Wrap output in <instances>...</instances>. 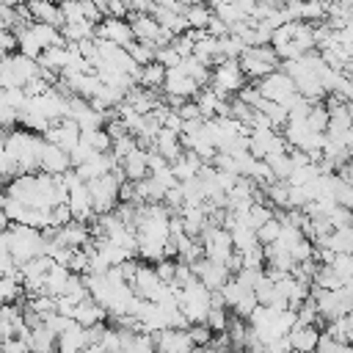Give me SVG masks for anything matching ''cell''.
I'll use <instances>...</instances> for the list:
<instances>
[{"mask_svg": "<svg viewBox=\"0 0 353 353\" xmlns=\"http://www.w3.org/2000/svg\"><path fill=\"white\" fill-rule=\"evenodd\" d=\"M39 165L44 174H52V176H63L66 171H72V157L66 149L55 146V143H47L41 146V157H39Z\"/></svg>", "mask_w": 353, "mask_h": 353, "instance_id": "cell-7", "label": "cell"}, {"mask_svg": "<svg viewBox=\"0 0 353 353\" xmlns=\"http://www.w3.org/2000/svg\"><path fill=\"white\" fill-rule=\"evenodd\" d=\"M193 268V273L199 276V281L207 287V290H223L229 281H232V270L226 268V265H221V262H212V259H201V262H196V265H190Z\"/></svg>", "mask_w": 353, "mask_h": 353, "instance_id": "cell-5", "label": "cell"}, {"mask_svg": "<svg viewBox=\"0 0 353 353\" xmlns=\"http://www.w3.org/2000/svg\"><path fill=\"white\" fill-rule=\"evenodd\" d=\"M163 91L171 94V97H179V99H193L201 91V85L193 77H188L182 72V66H174V69H168V77H165Z\"/></svg>", "mask_w": 353, "mask_h": 353, "instance_id": "cell-8", "label": "cell"}, {"mask_svg": "<svg viewBox=\"0 0 353 353\" xmlns=\"http://www.w3.org/2000/svg\"><path fill=\"white\" fill-rule=\"evenodd\" d=\"M121 168H124L127 179H132V182L146 179V176L152 174V171H149V160H146V149H135L127 160H121Z\"/></svg>", "mask_w": 353, "mask_h": 353, "instance_id": "cell-13", "label": "cell"}, {"mask_svg": "<svg viewBox=\"0 0 353 353\" xmlns=\"http://www.w3.org/2000/svg\"><path fill=\"white\" fill-rule=\"evenodd\" d=\"M165 77H168V69H165L163 63H157V61H154V63H149V66H141L138 85L157 91V88H163V85H165Z\"/></svg>", "mask_w": 353, "mask_h": 353, "instance_id": "cell-14", "label": "cell"}, {"mask_svg": "<svg viewBox=\"0 0 353 353\" xmlns=\"http://www.w3.org/2000/svg\"><path fill=\"white\" fill-rule=\"evenodd\" d=\"M0 47H3V55H14V50H19V36L14 30H3L0 33Z\"/></svg>", "mask_w": 353, "mask_h": 353, "instance_id": "cell-23", "label": "cell"}, {"mask_svg": "<svg viewBox=\"0 0 353 353\" xmlns=\"http://www.w3.org/2000/svg\"><path fill=\"white\" fill-rule=\"evenodd\" d=\"M58 3H61V0H58Z\"/></svg>", "mask_w": 353, "mask_h": 353, "instance_id": "cell-26", "label": "cell"}, {"mask_svg": "<svg viewBox=\"0 0 353 353\" xmlns=\"http://www.w3.org/2000/svg\"><path fill=\"white\" fill-rule=\"evenodd\" d=\"M25 3H28V8H30L33 22H47V25H52V28H63V25H66V19H63V14H61V6H58L55 0H25Z\"/></svg>", "mask_w": 353, "mask_h": 353, "instance_id": "cell-10", "label": "cell"}, {"mask_svg": "<svg viewBox=\"0 0 353 353\" xmlns=\"http://www.w3.org/2000/svg\"><path fill=\"white\" fill-rule=\"evenodd\" d=\"M97 39H105V41H113L124 50H130L138 39L132 33V25L124 22V19H116V17H105L99 25H97Z\"/></svg>", "mask_w": 353, "mask_h": 353, "instance_id": "cell-4", "label": "cell"}, {"mask_svg": "<svg viewBox=\"0 0 353 353\" xmlns=\"http://www.w3.org/2000/svg\"><path fill=\"white\" fill-rule=\"evenodd\" d=\"M303 22H314V25L328 22V3H323V0H306V6H303Z\"/></svg>", "mask_w": 353, "mask_h": 353, "instance_id": "cell-19", "label": "cell"}, {"mask_svg": "<svg viewBox=\"0 0 353 353\" xmlns=\"http://www.w3.org/2000/svg\"><path fill=\"white\" fill-rule=\"evenodd\" d=\"M127 22L132 25V33H135L138 41H152V44H157L163 28H160V22H157L152 14H130Z\"/></svg>", "mask_w": 353, "mask_h": 353, "instance_id": "cell-11", "label": "cell"}, {"mask_svg": "<svg viewBox=\"0 0 353 353\" xmlns=\"http://www.w3.org/2000/svg\"><path fill=\"white\" fill-rule=\"evenodd\" d=\"M58 6H61V14H63L66 22L83 19V6H80V0H61Z\"/></svg>", "mask_w": 353, "mask_h": 353, "instance_id": "cell-22", "label": "cell"}, {"mask_svg": "<svg viewBox=\"0 0 353 353\" xmlns=\"http://www.w3.org/2000/svg\"><path fill=\"white\" fill-rule=\"evenodd\" d=\"M182 61H185V58H182V55H179V52H176V50H174L171 44H168V47H160V50H157V63H163L165 69H174V66H179Z\"/></svg>", "mask_w": 353, "mask_h": 353, "instance_id": "cell-21", "label": "cell"}, {"mask_svg": "<svg viewBox=\"0 0 353 353\" xmlns=\"http://www.w3.org/2000/svg\"><path fill=\"white\" fill-rule=\"evenodd\" d=\"M259 91H262V97H265V99L279 102V105H284L287 110H290V108L295 105V99H298L295 80H292L290 74H284L281 69H279V72H273V74H268L265 80H259Z\"/></svg>", "mask_w": 353, "mask_h": 353, "instance_id": "cell-2", "label": "cell"}, {"mask_svg": "<svg viewBox=\"0 0 353 353\" xmlns=\"http://www.w3.org/2000/svg\"><path fill=\"white\" fill-rule=\"evenodd\" d=\"M154 270H157V276H160L165 284H171V281L176 279L179 259H176V262H174V259H160V262H154Z\"/></svg>", "mask_w": 353, "mask_h": 353, "instance_id": "cell-20", "label": "cell"}, {"mask_svg": "<svg viewBox=\"0 0 353 353\" xmlns=\"http://www.w3.org/2000/svg\"><path fill=\"white\" fill-rule=\"evenodd\" d=\"M63 39L66 41H85V39H97V25L85 22V19H77V22H66L61 28Z\"/></svg>", "mask_w": 353, "mask_h": 353, "instance_id": "cell-15", "label": "cell"}, {"mask_svg": "<svg viewBox=\"0 0 353 353\" xmlns=\"http://www.w3.org/2000/svg\"><path fill=\"white\" fill-rule=\"evenodd\" d=\"M279 66H281V58L276 55V50L273 47H248L243 55H240V69H243V74L248 77V80H254V83H259V80H265L268 74H273V72H279Z\"/></svg>", "mask_w": 353, "mask_h": 353, "instance_id": "cell-1", "label": "cell"}, {"mask_svg": "<svg viewBox=\"0 0 353 353\" xmlns=\"http://www.w3.org/2000/svg\"><path fill=\"white\" fill-rule=\"evenodd\" d=\"M179 135H182V132H174V130L163 127L160 135H157V141H154V149H157L168 163H176V160L185 154V146H182V138H179Z\"/></svg>", "mask_w": 353, "mask_h": 353, "instance_id": "cell-12", "label": "cell"}, {"mask_svg": "<svg viewBox=\"0 0 353 353\" xmlns=\"http://www.w3.org/2000/svg\"><path fill=\"white\" fill-rule=\"evenodd\" d=\"M306 124H309V130H314V132H328V124H331V110H328L325 105L314 102V108L309 110Z\"/></svg>", "mask_w": 353, "mask_h": 353, "instance_id": "cell-17", "label": "cell"}, {"mask_svg": "<svg viewBox=\"0 0 353 353\" xmlns=\"http://www.w3.org/2000/svg\"><path fill=\"white\" fill-rule=\"evenodd\" d=\"M320 339H323V334L317 331V325H301V323H295V328L287 334L290 350H295V353H317Z\"/></svg>", "mask_w": 353, "mask_h": 353, "instance_id": "cell-9", "label": "cell"}, {"mask_svg": "<svg viewBox=\"0 0 353 353\" xmlns=\"http://www.w3.org/2000/svg\"><path fill=\"white\" fill-rule=\"evenodd\" d=\"M80 124L74 121V119H61L58 124H52L47 132H44V141L47 143H55V146H61V149H66V152H72V149H77L80 146Z\"/></svg>", "mask_w": 353, "mask_h": 353, "instance_id": "cell-6", "label": "cell"}, {"mask_svg": "<svg viewBox=\"0 0 353 353\" xmlns=\"http://www.w3.org/2000/svg\"><path fill=\"white\" fill-rule=\"evenodd\" d=\"M132 11H130V6H127V0H110V6H108V14L105 17H116V19H124V17H130Z\"/></svg>", "mask_w": 353, "mask_h": 353, "instance_id": "cell-24", "label": "cell"}, {"mask_svg": "<svg viewBox=\"0 0 353 353\" xmlns=\"http://www.w3.org/2000/svg\"><path fill=\"white\" fill-rule=\"evenodd\" d=\"M243 85H245V74H243V69H240V61L226 58V61H221V63L212 69V88H215L223 99H229V94H240Z\"/></svg>", "mask_w": 353, "mask_h": 353, "instance_id": "cell-3", "label": "cell"}, {"mask_svg": "<svg viewBox=\"0 0 353 353\" xmlns=\"http://www.w3.org/2000/svg\"><path fill=\"white\" fill-rule=\"evenodd\" d=\"M281 232H284V223L273 215L262 229H256V237H259V243H262V245H273V243H279Z\"/></svg>", "mask_w": 353, "mask_h": 353, "instance_id": "cell-18", "label": "cell"}, {"mask_svg": "<svg viewBox=\"0 0 353 353\" xmlns=\"http://www.w3.org/2000/svg\"><path fill=\"white\" fill-rule=\"evenodd\" d=\"M350 55H353V50H350Z\"/></svg>", "mask_w": 353, "mask_h": 353, "instance_id": "cell-25", "label": "cell"}, {"mask_svg": "<svg viewBox=\"0 0 353 353\" xmlns=\"http://www.w3.org/2000/svg\"><path fill=\"white\" fill-rule=\"evenodd\" d=\"M185 17H188V25L193 30H207V25H210V19L215 14H212V8L207 3H196V6H188L185 8Z\"/></svg>", "mask_w": 353, "mask_h": 353, "instance_id": "cell-16", "label": "cell"}]
</instances>
